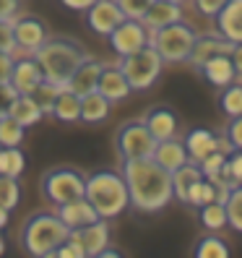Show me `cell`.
Here are the masks:
<instances>
[{
	"instance_id": "5bb4252c",
	"label": "cell",
	"mask_w": 242,
	"mask_h": 258,
	"mask_svg": "<svg viewBox=\"0 0 242 258\" xmlns=\"http://www.w3.org/2000/svg\"><path fill=\"white\" fill-rule=\"evenodd\" d=\"M143 125L148 128V133L154 136V141H164V139H172L177 136V128H180V117L175 110L170 107H151L143 117Z\"/></svg>"
},
{
	"instance_id": "f546056e",
	"label": "cell",
	"mask_w": 242,
	"mask_h": 258,
	"mask_svg": "<svg viewBox=\"0 0 242 258\" xmlns=\"http://www.w3.org/2000/svg\"><path fill=\"white\" fill-rule=\"evenodd\" d=\"M193 255L195 258H229V245H226L224 237L211 232V235H203L198 242H195Z\"/></svg>"
},
{
	"instance_id": "74e56055",
	"label": "cell",
	"mask_w": 242,
	"mask_h": 258,
	"mask_svg": "<svg viewBox=\"0 0 242 258\" xmlns=\"http://www.w3.org/2000/svg\"><path fill=\"white\" fill-rule=\"evenodd\" d=\"M224 172L229 175L237 185L242 183V149H234V151H229V154H226Z\"/></svg>"
},
{
	"instance_id": "8d00e7d4",
	"label": "cell",
	"mask_w": 242,
	"mask_h": 258,
	"mask_svg": "<svg viewBox=\"0 0 242 258\" xmlns=\"http://www.w3.org/2000/svg\"><path fill=\"white\" fill-rule=\"evenodd\" d=\"M115 3H117L120 11H123L125 19H138L141 21V16L146 13V8L154 3V0H115Z\"/></svg>"
},
{
	"instance_id": "ffe728a7",
	"label": "cell",
	"mask_w": 242,
	"mask_h": 258,
	"mask_svg": "<svg viewBox=\"0 0 242 258\" xmlns=\"http://www.w3.org/2000/svg\"><path fill=\"white\" fill-rule=\"evenodd\" d=\"M216 32L229 42H242V0H226L214 16Z\"/></svg>"
},
{
	"instance_id": "52a82bcc",
	"label": "cell",
	"mask_w": 242,
	"mask_h": 258,
	"mask_svg": "<svg viewBox=\"0 0 242 258\" xmlns=\"http://www.w3.org/2000/svg\"><path fill=\"white\" fill-rule=\"evenodd\" d=\"M193 39H195L193 26H188L183 21H175V24H167L162 29L148 32V44L159 52L164 63H185Z\"/></svg>"
},
{
	"instance_id": "603a6c76",
	"label": "cell",
	"mask_w": 242,
	"mask_h": 258,
	"mask_svg": "<svg viewBox=\"0 0 242 258\" xmlns=\"http://www.w3.org/2000/svg\"><path fill=\"white\" fill-rule=\"evenodd\" d=\"M73 232H75V237H78V242H81V248H84L86 255L97 258V253L102 248L110 245V222L107 219H97V222L81 227V230H73Z\"/></svg>"
},
{
	"instance_id": "836d02e7",
	"label": "cell",
	"mask_w": 242,
	"mask_h": 258,
	"mask_svg": "<svg viewBox=\"0 0 242 258\" xmlns=\"http://www.w3.org/2000/svg\"><path fill=\"white\" fill-rule=\"evenodd\" d=\"M26 139V128L19 125L11 115L0 117V149H8V146H21Z\"/></svg>"
},
{
	"instance_id": "6da1fadb",
	"label": "cell",
	"mask_w": 242,
	"mask_h": 258,
	"mask_svg": "<svg viewBox=\"0 0 242 258\" xmlns=\"http://www.w3.org/2000/svg\"><path fill=\"white\" fill-rule=\"evenodd\" d=\"M120 175L128 188V201L141 214H159L172 204V175L151 159H125L120 162Z\"/></svg>"
},
{
	"instance_id": "d4e9b609",
	"label": "cell",
	"mask_w": 242,
	"mask_h": 258,
	"mask_svg": "<svg viewBox=\"0 0 242 258\" xmlns=\"http://www.w3.org/2000/svg\"><path fill=\"white\" fill-rule=\"evenodd\" d=\"M57 123H78V115H81V97L73 94L70 89H60V94L55 97V104H52V112H50Z\"/></svg>"
},
{
	"instance_id": "ee69618b",
	"label": "cell",
	"mask_w": 242,
	"mask_h": 258,
	"mask_svg": "<svg viewBox=\"0 0 242 258\" xmlns=\"http://www.w3.org/2000/svg\"><path fill=\"white\" fill-rule=\"evenodd\" d=\"M13 57L11 52H0V84L11 79V68H13Z\"/></svg>"
},
{
	"instance_id": "277c9868",
	"label": "cell",
	"mask_w": 242,
	"mask_h": 258,
	"mask_svg": "<svg viewBox=\"0 0 242 258\" xmlns=\"http://www.w3.org/2000/svg\"><path fill=\"white\" fill-rule=\"evenodd\" d=\"M68 227L63 224L55 211H34L24 224H21V235L19 242L21 248L34 255V258H50L52 250L68 237Z\"/></svg>"
},
{
	"instance_id": "ac0fdd59",
	"label": "cell",
	"mask_w": 242,
	"mask_h": 258,
	"mask_svg": "<svg viewBox=\"0 0 242 258\" xmlns=\"http://www.w3.org/2000/svg\"><path fill=\"white\" fill-rule=\"evenodd\" d=\"M183 146L188 151V162L198 164L203 157H208L211 151L219 149V133L208 131V128H190L183 136Z\"/></svg>"
},
{
	"instance_id": "2e32d148",
	"label": "cell",
	"mask_w": 242,
	"mask_h": 258,
	"mask_svg": "<svg viewBox=\"0 0 242 258\" xmlns=\"http://www.w3.org/2000/svg\"><path fill=\"white\" fill-rule=\"evenodd\" d=\"M151 159H154L162 170H167V172L172 175L175 170H180V167L188 162V151H185V146H183V139L172 136V139L156 141V144H154V151H151Z\"/></svg>"
},
{
	"instance_id": "83f0119b",
	"label": "cell",
	"mask_w": 242,
	"mask_h": 258,
	"mask_svg": "<svg viewBox=\"0 0 242 258\" xmlns=\"http://www.w3.org/2000/svg\"><path fill=\"white\" fill-rule=\"evenodd\" d=\"M198 222L206 232H219L226 227V209H224V201H211V204H203L198 206Z\"/></svg>"
},
{
	"instance_id": "d590c367",
	"label": "cell",
	"mask_w": 242,
	"mask_h": 258,
	"mask_svg": "<svg viewBox=\"0 0 242 258\" xmlns=\"http://www.w3.org/2000/svg\"><path fill=\"white\" fill-rule=\"evenodd\" d=\"M60 89H63L60 84H52V81L44 79V81L34 89V92H32L34 102L42 107V112H44V115H50V112H52V104H55V97L60 94Z\"/></svg>"
},
{
	"instance_id": "1f68e13d",
	"label": "cell",
	"mask_w": 242,
	"mask_h": 258,
	"mask_svg": "<svg viewBox=\"0 0 242 258\" xmlns=\"http://www.w3.org/2000/svg\"><path fill=\"white\" fill-rule=\"evenodd\" d=\"M224 209H226V227L242 235V183L226 190L224 196Z\"/></svg>"
},
{
	"instance_id": "e0dca14e",
	"label": "cell",
	"mask_w": 242,
	"mask_h": 258,
	"mask_svg": "<svg viewBox=\"0 0 242 258\" xmlns=\"http://www.w3.org/2000/svg\"><path fill=\"white\" fill-rule=\"evenodd\" d=\"M104 63L97 57H89L73 71V76L68 79L65 89H70L73 94H78V97H86L89 92H97V81H99V73H102Z\"/></svg>"
},
{
	"instance_id": "9c48e42d",
	"label": "cell",
	"mask_w": 242,
	"mask_h": 258,
	"mask_svg": "<svg viewBox=\"0 0 242 258\" xmlns=\"http://www.w3.org/2000/svg\"><path fill=\"white\" fill-rule=\"evenodd\" d=\"M13 42H16V55H34V50L47 39V26L34 13H16L11 19Z\"/></svg>"
},
{
	"instance_id": "4fadbf2b",
	"label": "cell",
	"mask_w": 242,
	"mask_h": 258,
	"mask_svg": "<svg viewBox=\"0 0 242 258\" xmlns=\"http://www.w3.org/2000/svg\"><path fill=\"white\" fill-rule=\"evenodd\" d=\"M232 44H234V42H229L226 37H221L219 32H216V34H195L185 63H190L195 71H198L208 57H214V55H229Z\"/></svg>"
},
{
	"instance_id": "8992f818",
	"label": "cell",
	"mask_w": 242,
	"mask_h": 258,
	"mask_svg": "<svg viewBox=\"0 0 242 258\" xmlns=\"http://www.w3.org/2000/svg\"><path fill=\"white\" fill-rule=\"evenodd\" d=\"M84 188H86V175L81 170H75V167H52L39 180L42 199L52 206L81 199Z\"/></svg>"
},
{
	"instance_id": "44dd1931",
	"label": "cell",
	"mask_w": 242,
	"mask_h": 258,
	"mask_svg": "<svg viewBox=\"0 0 242 258\" xmlns=\"http://www.w3.org/2000/svg\"><path fill=\"white\" fill-rule=\"evenodd\" d=\"M198 73H201V79L208 86H214V89H224L226 84H232L237 79L229 55H214V57H208L206 63L198 68Z\"/></svg>"
},
{
	"instance_id": "4316f807",
	"label": "cell",
	"mask_w": 242,
	"mask_h": 258,
	"mask_svg": "<svg viewBox=\"0 0 242 258\" xmlns=\"http://www.w3.org/2000/svg\"><path fill=\"white\" fill-rule=\"evenodd\" d=\"M198 177H203V175H201V170H198L195 162H185L180 170L172 172V196L180 204H188V190H190V185Z\"/></svg>"
},
{
	"instance_id": "f907efd6",
	"label": "cell",
	"mask_w": 242,
	"mask_h": 258,
	"mask_svg": "<svg viewBox=\"0 0 242 258\" xmlns=\"http://www.w3.org/2000/svg\"><path fill=\"white\" fill-rule=\"evenodd\" d=\"M170 3H180V6H183V3H185V0H170Z\"/></svg>"
},
{
	"instance_id": "e575fe53",
	"label": "cell",
	"mask_w": 242,
	"mask_h": 258,
	"mask_svg": "<svg viewBox=\"0 0 242 258\" xmlns=\"http://www.w3.org/2000/svg\"><path fill=\"white\" fill-rule=\"evenodd\" d=\"M21 201V188H19V177H11L0 172V206H6L13 211Z\"/></svg>"
},
{
	"instance_id": "484cf974",
	"label": "cell",
	"mask_w": 242,
	"mask_h": 258,
	"mask_svg": "<svg viewBox=\"0 0 242 258\" xmlns=\"http://www.w3.org/2000/svg\"><path fill=\"white\" fill-rule=\"evenodd\" d=\"M8 115H11L13 120H16L19 125H24V128H32V125H37L39 120L44 117L42 107L34 102V97H32V94H19L16 99H13V104H11Z\"/></svg>"
},
{
	"instance_id": "c3c4849f",
	"label": "cell",
	"mask_w": 242,
	"mask_h": 258,
	"mask_svg": "<svg viewBox=\"0 0 242 258\" xmlns=\"http://www.w3.org/2000/svg\"><path fill=\"white\" fill-rule=\"evenodd\" d=\"M8 222H11V211H8L6 206H0V232L8 227Z\"/></svg>"
},
{
	"instance_id": "816d5d0a",
	"label": "cell",
	"mask_w": 242,
	"mask_h": 258,
	"mask_svg": "<svg viewBox=\"0 0 242 258\" xmlns=\"http://www.w3.org/2000/svg\"><path fill=\"white\" fill-rule=\"evenodd\" d=\"M0 151H3V149H0Z\"/></svg>"
},
{
	"instance_id": "30bf717a",
	"label": "cell",
	"mask_w": 242,
	"mask_h": 258,
	"mask_svg": "<svg viewBox=\"0 0 242 258\" xmlns=\"http://www.w3.org/2000/svg\"><path fill=\"white\" fill-rule=\"evenodd\" d=\"M112 50L117 52V57L130 55V52H138L141 47L148 44V29L138 21V19H123L112 32L107 34Z\"/></svg>"
},
{
	"instance_id": "cb8c5ba5",
	"label": "cell",
	"mask_w": 242,
	"mask_h": 258,
	"mask_svg": "<svg viewBox=\"0 0 242 258\" xmlns=\"http://www.w3.org/2000/svg\"><path fill=\"white\" fill-rule=\"evenodd\" d=\"M112 112V102L104 99L99 92H89L86 97H81V115L78 120L86 125H99L110 117Z\"/></svg>"
},
{
	"instance_id": "f1b7e54d",
	"label": "cell",
	"mask_w": 242,
	"mask_h": 258,
	"mask_svg": "<svg viewBox=\"0 0 242 258\" xmlns=\"http://www.w3.org/2000/svg\"><path fill=\"white\" fill-rule=\"evenodd\" d=\"M211 201H224V196H221V190L211 183L208 177H198L195 183L190 185V190H188V206H203V204H211Z\"/></svg>"
},
{
	"instance_id": "7dc6e473",
	"label": "cell",
	"mask_w": 242,
	"mask_h": 258,
	"mask_svg": "<svg viewBox=\"0 0 242 258\" xmlns=\"http://www.w3.org/2000/svg\"><path fill=\"white\" fill-rule=\"evenodd\" d=\"M123 253H120L117 248H112V245H107V248H102L99 253H97V258H120Z\"/></svg>"
},
{
	"instance_id": "9a60e30c",
	"label": "cell",
	"mask_w": 242,
	"mask_h": 258,
	"mask_svg": "<svg viewBox=\"0 0 242 258\" xmlns=\"http://www.w3.org/2000/svg\"><path fill=\"white\" fill-rule=\"evenodd\" d=\"M55 214L63 219V224L68 227V230H81V227H86V224H92V222L99 219L94 206L89 204L84 196H81V199H73V201H65V204L55 206Z\"/></svg>"
},
{
	"instance_id": "60d3db41",
	"label": "cell",
	"mask_w": 242,
	"mask_h": 258,
	"mask_svg": "<svg viewBox=\"0 0 242 258\" xmlns=\"http://www.w3.org/2000/svg\"><path fill=\"white\" fill-rule=\"evenodd\" d=\"M226 3V0H193V6H195V11L201 13V16H206V19H214L216 13L221 11V6Z\"/></svg>"
},
{
	"instance_id": "f6af8a7d",
	"label": "cell",
	"mask_w": 242,
	"mask_h": 258,
	"mask_svg": "<svg viewBox=\"0 0 242 258\" xmlns=\"http://www.w3.org/2000/svg\"><path fill=\"white\" fill-rule=\"evenodd\" d=\"M19 13V0H0V19H13Z\"/></svg>"
},
{
	"instance_id": "5b68a950",
	"label": "cell",
	"mask_w": 242,
	"mask_h": 258,
	"mask_svg": "<svg viewBox=\"0 0 242 258\" xmlns=\"http://www.w3.org/2000/svg\"><path fill=\"white\" fill-rule=\"evenodd\" d=\"M115 66L123 71L130 92H146V89H151L159 81V76H162V71H164L167 63L159 57V52L151 47V44H146V47H141L138 52L123 55Z\"/></svg>"
},
{
	"instance_id": "b9f144b4",
	"label": "cell",
	"mask_w": 242,
	"mask_h": 258,
	"mask_svg": "<svg viewBox=\"0 0 242 258\" xmlns=\"http://www.w3.org/2000/svg\"><path fill=\"white\" fill-rule=\"evenodd\" d=\"M16 97H19L16 89H13L8 81L0 84V117L8 115V110H11V104H13V99H16Z\"/></svg>"
},
{
	"instance_id": "8fae6325",
	"label": "cell",
	"mask_w": 242,
	"mask_h": 258,
	"mask_svg": "<svg viewBox=\"0 0 242 258\" xmlns=\"http://www.w3.org/2000/svg\"><path fill=\"white\" fill-rule=\"evenodd\" d=\"M84 16H86V26L92 29L97 37H104V39H107V34L125 19L115 0H94V3L84 11Z\"/></svg>"
},
{
	"instance_id": "ab89813d",
	"label": "cell",
	"mask_w": 242,
	"mask_h": 258,
	"mask_svg": "<svg viewBox=\"0 0 242 258\" xmlns=\"http://www.w3.org/2000/svg\"><path fill=\"white\" fill-rule=\"evenodd\" d=\"M0 52H11V55H16V42H13L11 19H0Z\"/></svg>"
},
{
	"instance_id": "7c38bea8",
	"label": "cell",
	"mask_w": 242,
	"mask_h": 258,
	"mask_svg": "<svg viewBox=\"0 0 242 258\" xmlns=\"http://www.w3.org/2000/svg\"><path fill=\"white\" fill-rule=\"evenodd\" d=\"M42 81H44V73H42L39 63L34 60V55H16L13 57L8 84L16 89V94H32Z\"/></svg>"
},
{
	"instance_id": "4dcf8cb0",
	"label": "cell",
	"mask_w": 242,
	"mask_h": 258,
	"mask_svg": "<svg viewBox=\"0 0 242 258\" xmlns=\"http://www.w3.org/2000/svg\"><path fill=\"white\" fill-rule=\"evenodd\" d=\"M219 107L226 117H237L242 115V81H232L224 89H219Z\"/></svg>"
},
{
	"instance_id": "7402d4cb",
	"label": "cell",
	"mask_w": 242,
	"mask_h": 258,
	"mask_svg": "<svg viewBox=\"0 0 242 258\" xmlns=\"http://www.w3.org/2000/svg\"><path fill=\"white\" fill-rule=\"evenodd\" d=\"M175 21H183V6L180 3H170V0H154L146 13L141 16V24L154 32V29H162L167 24H175Z\"/></svg>"
},
{
	"instance_id": "681fc988",
	"label": "cell",
	"mask_w": 242,
	"mask_h": 258,
	"mask_svg": "<svg viewBox=\"0 0 242 258\" xmlns=\"http://www.w3.org/2000/svg\"><path fill=\"white\" fill-rule=\"evenodd\" d=\"M3 253H6V237L0 235V255H3Z\"/></svg>"
},
{
	"instance_id": "3957f363",
	"label": "cell",
	"mask_w": 242,
	"mask_h": 258,
	"mask_svg": "<svg viewBox=\"0 0 242 258\" xmlns=\"http://www.w3.org/2000/svg\"><path fill=\"white\" fill-rule=\"evenodd\" d=\"M84 199L94 206L99 219H107V222L117 219L130 206L125 180L117 170H99V172L89 175L86 188H84Z\"/></svg>"
},
{
	"instance_id": "f35d334b",
	"label": "cell",
	"mask_w": 242,
	"mask_h": 258,
	"mask_svg": "<svg viewBox=\"0 0 242 258\" xmlns=\"http://www.w3.org/2000/svg\"><path fill=\"white\" fill-rule=\"evenodd\" d=\"M221 136H224L226 141H229L232 149H242V115L229 117V123H226V128H224Z\"/></svg>"
},
{
	"instance_id": "ba28073f",
	"label": "cell",
	"mask_w": 242,
	"mask_h": 258,
	"mask_svg": "<svg viewBox=\"0 0 242 258\" xmlns=\"http://www.w3.org/2000/svg\"><path fill=\"white\" fill-rule=\"evenodd\" d=\"M154 144H156V141H154V136L148 133V128L143 125V120H141V117L125 120V123L117 128V133H115V149H117L120 162L151 157V151H154Z\"/></svg>"
},
{
	"instance_id": "7bdbcfd3",
	"label": "cell",
	"mask_w": 242,
	"mask_h": 258,
	"mask_svg": "<svg viewBox=\"0 0 242 258\" xmlns=\"http://www.w3.org/2000/svg\"><path fill=\"white\" fill-rule=\"evenodd\" d=\"M229 60H232V66H234V76H237V79H242V42H234L232 44Z\"/></svg>"
},
{
	"instance_id": "d6a6232c",
	"label": "cell",
	"mask_w": 242,
	"mask_h": 258,
	"mask_svg": "<svg viewBox=\"0 0 242 258\" xmlns=\"http://www.w3.org/2000/svg\"><path fill=\"white\" fill-rule=\"evenodd\" d=\"M26 170V157L21 146H8L0 151V172L11 175V177H21Z\"/></svg>"
},
{
	"instance_id": "7a4b0ae2",
	"label": "cell",
	"mask_w": 242,
	"mask_h": 258,
	"mask_svg": "<svg viewBox=\"0 0 242 258\" xmlns=\"http://www.w3.org/2000/svg\"><path fill=\"white\" fill-rule=\"evenodd\" d=\"M86 55L89 52L84 50V44L75 37H65V34H52V37L47 34V39L34 50V60L39 63L44 79L60 86L68 84L73 71L84 63Z\"/></svg>"
},
{
	"instance_id": "d6986e66",
	"label": "cell",
	"mask_w": 242,
	"mask_h": 258,
	"mask_svg": "<svg viewBox=\"0 0 242 258\" xmlns=\"http://www.w3.org/2000/svg\"><path fill=\"white\" fill-rule=\"evenodd\" d=\"M97 92L104 99H110L112 104H117V102H123V99L130 97V86H128L123 71H120L117 66H107V63H104V68L99 73V81H97Z\"/></svg>"
},
{
	"instance_id": "bcb514c9",
	"label": "cell",
	"mask_w": 242,
	"mask_h": 258,
	"mask_svg": "<svg viewBox=\"0 0 242 258\" xmlns=\"http://www.w3.org/2000/svg\"><path fill=\"white\" fill-rule=\"evenodd\" d=\"M63 8H68V11H75V13H84L89 6L94 3V0H57Z\"/></svg>"
}]
</instances>
